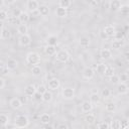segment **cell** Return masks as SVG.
Masks as SVG:
<instances>
[{
  "instance_id": "6da1fadb",
  "label": "cell",
  "mask_w": 129,
  "mask_h": 129,
  "mask_svg": "<svg viewBox=\"0 0 129 129\" xmlns=\"http://www.w3.org/2000/svg\"><path fill=\"white\" fill-rule=\"evenodd\" d=\"M29 125V119L25 116V115H18L15 117L14 120V126L18 129H22L25 128Z\"/></svg>"
},
{
  "instance_id": "7a4b0ae2",
  "label": "cell",
  "mask_w": 129,
  "mask_h": 129,
  "mask_svg": "<svg viewBox=\"0 0 129 129\" xmlns=\"http://www.w3.org/2000/svg\"><path fill=\"white\" fill-rule=\"evenodd\" d=\"M26 61L28 64L33 66H38V63L40 62V55L35 52V51H31L29 53H27L26 55Z\"/></svg>"
},
{
  "instance_id": "3957f363",
  "label": "cell",
  "mask_w": 129,
  "mask_h": 129,
  "mask_svg": "<svg viewBox=\"0 0 129 129\" xmlns=\"http://www.w3.org/2000/svg\"><path fill=\"white\" fill-rule=\"evenodd\" d=\"M55 58L60 61V62H67L70 59V53L68 52V50L66 49H60L56 52L55 54Z\"/></svg>"
},
{
  "instance_id": "277c9868",
  "label": "cell",
  "mask_w": 129,
  "mask_h": 129,
  "mask_svg": "<svg viewBox=\"0 0 129 129\" xmlns=\"http://www.w3.org/2000/svg\"><path fill=\"white\" fill-rule=\"evenodd\" d=\"M61 96L63 99H67V100H70V99H73L75 97V90L73 88H63L62 91H61Z\"/></svg>"
},
{
  "instance_id": "5b68a950",
  "label": "cell",
  "mask_w": 129,
  "mask_h": 129,
  "mask_svg": "<svg viewBox=\"0 0 129 129\" xmlns=\"http://www.w3.org/2000/svg\"><path fill=\"white\" fill-rule=\"evenodd\" d=\"M39 3L36 1V0H29L27 1L26 3V7L27 9L30 11V12H35V11H38V8H39Z\"/></svg>"
},
{
  "instance_id": "8992f818",
  "label": "cell",
  "mask_w": 129,
  "mask_h": 129,
  "mask_svg": "<svg viewBox=\"0 0 129 129\" xmlns=\"http://www.w3.org/2000/svg\"><path fill=\"white\" fill-rule=\"evenodd\" d=\"M95 76V72L91 67H86L83 70V77L86 80H92Z\"/></svg>"
},
{
  "instance_id": "52a82bcc",
  "label": "cell",
  "mask_w": 129,
  "mask_h": 129,
  "mask_svg": "<svg viewBox=\"0 0 129 129\" xmlns=\"http://www.w3.org/2000/svg\"><path fill=\"white\" fill-rule=\"evenodd\" d=\"M31 42V37L30 35L27 33V34H24V35H20L19 37V44L21 46H27L29 45Z\"/></svg>"
},
{
  "instance_id": "ba28073f",
  "label": "cell",
  "mask_w": 129,
  "mask_h": 129,
  "mask_svg": "<svg viewBox=\"0 0 129 129\" xmlns=\"http://www.w3.org/2000/svg\"><path fill=\"white\" fill-rule=\"evenodd\" d=\"M81 109H82V112L89 113V112H91L93 110V103L91 101H89V100L84 101L82 103V105H81Z\"/></svg>"
},
{
  "instance_id": "9c48e42d",
  "label": "cell",
  "mask_w": 129,
  "mask_h": 129,
  "mask_svg": "<svg viewBox=\"0 0 129 129\" xmlns=\"http://www.w3.org/2000/svg\"><path fill=\"white\" fill-rule=\"evenodd\" d=\"M59 86H60V82H59L58 79L54 78V79H51V80L48 81V89L51 90V91L57 90L59 88Z\"/></svg>"
},
{
  "instance_id": "30bf717a",
  "label": "cell",
  "mask_w": 129,
  "mask_h": 129,
  "mask_svg": "<svg viewBox=\"0 0 129 129\" xmlns=\"http://www.w3.org/2000/svg\"><path fill=\"white\" fill-rule=\"evenodd\" d=\"M36 92H37V89L35 88L34 85H28V86H26L25 89H24V94H25L27 97L34 96Z\"/></svg>"
},
{
  "instance_id": "8fae6325",
  "label": "cell",
  "mask_w": 129,
  "mask_h": 129,
  "mask_svg": "<svg viewBox=\"0 0 129 129\" xmlns=\"http://www.w3.org/2000/svg\"><path fill=\"white\" fill-rule=\"evenodd\" d=\"M103 32L107 35L108 38L109 37H114V34L116 32V29H115V27L113 25H107V26H105Z\"/></svg>"
},
{
  "instance_id": "7c38bea8",
  "label": "cell",
  "mask_w": 129,
  "mask_h": 129,
  "mask_svg": "<svg viewBox=\"0 0 129 129\" xmlns=\"http://www.w3.org/2000/svg\"><path fill=\"white\" fill-rule=\"evenodd\" d=\"M121 6H122V3L119 0H113V1L109 2V8L112 11H118V10H120L121 9Z\"/></svg>"
},
{
  "instance_id": "4fadbf2b",
  "label": "cell",
  "mask_w": 129,
  "mask_h": 129,
  "mask_svg": "<svg viewBox=\"0 0 129 129\" xmlns=\"http://www.w3.org/2000/svg\"><path fill=\"white\" fill-rule=\"evenodd\" d=\"M6 67L8 68L9 71H13L18 67V61L14 58H8L6 61Z\"/></svg>"
},
{
  "instance_id": "5bb4252c",
  "label": "cell",
  "mask_w": 129,
  "mask_h": 129,
  "mask_svg": "<svg viewBox=\"0 0 129 129\" xmlns=\"http://www.w3.org/2000/svg\"><path fill=\"white\" fill-rule=\"evenodd\" d=\"M117 92L120 95H125L128 92V87L125 83H120L117 85Z\"/></svg>"
},
{
  "instance_id": "9a60e30c",
  "label": "cell",
  "mask_w": 129,
  "mask_h": 129,
  "mask_svg": "<svg viewBox=\"0 0 129 129\" xmlns=\"http://www.w3.org/2000/svg\"><path fill=\"white\" fill-rule=\"evenodd\" d=\"M10 106H11V108L17 110V109H20L21 108L22 103H21V101L18 98H13V99L10 100Z\"/></svg>"
},
{
  "instance_id": "2e32d148",
  "label": "cell",
  "mask_w": 129,
  "mask_h": 129,
  "mask_svg": "<svg viewBox=\"0 0 129 129\" xmlns=\"http://www.w3.org/2000/svg\"><path fill=\"white\" fill-rule=\"evenodd\" d=\"M100 56H101V58H103V59H109V58L112 56V52H111V50L108 49V48H103V49L100 51Z\"/></svg>"
},
{
  "instance_id": "e0dca14e",
  "label": "cell",
  "mask_w": 129,
  "mask_h": 129,
  "mask_svg": "<svg viewBox=\"0 0 129 129\" xmlns=\"http://www.w3.org/2000/svg\"><path fill=\"white\" fill-rule=\"evenodd\" d=\"M38 13H39L41 16H46V15H48V13H49V8H48V6H46V5H44V4L40 5L39 8H38Z\"/></svg>"
},
{
  "instance_id": "ac0fdd59",
  "label": "cell",
  "mask_w": 129,
  "mask_h": 129,
  "mask_svg": "<svg viewBox=\"0 0 129 129\" xmlns=\"http://www.w3.org/2000/svg\"><path fill=\"white\" fill-rule=\"evenodd\" d=\"M55 14H56V16H58L60 18H63V17L68 16V10L64 9V8H61V7H57L56 10H55Z\"/></svg>"
},
{
  "instance_id": "d6986e66",
  "label": "cell",
  "mask_w": 129,
  "mask_h": 129,
  "mask_svg": "<svg viewBox=\"0 0 129 129\" xmlns=\"http://www.w3.org/2000/svg\"><path fill=\"white\" fill-rule=\"evenodd\" d=\"M44 52L46 53V54H48V55H54V54H56V49H55V46H53V45H46L45 47H44Z\"/></svg>"
},
{
  "instance_id": "ffe728a7",
  "label": "cell",
  "mask_w": 129,
  "mask_h": 129,
  "mask_svg": "<svg viewBox=\"0 0 129 129\" xmlns=\"http://www.w3.org/2000/svg\"><path fill=\"white\" fill-rule=\"evenodd\" d=\"M17 32H18L20 35L27 34V32H28V27H27L24 23H21V24H19L18 27H17Z\"/></svg>"
},
{
  "instance_id": "44dd1931",
  "label": "cell",
  "mask_w": 129,
  "mask_h": 129,
  "mask_svg": "<svg viewBox=\"0 0 129 129\" xmlns=\"http://www.w3.org/2000/svg\"><path fill=\"white\" fill-rule=\"evenodd\" d=\"M0 37L1 39H8L10 37V31L5 28L4 26L1 27V31H0Z\"/></svg>"
},
{
  "instance_id": "7402d4cb",
  "label": "cell",
  "mask_w": 129,
  "mask_h": 129,
  "mask_svg": "<svg viewBox=\"0 0 129 129\" xmlns=\"http://www.w3.org/2000/svg\"><path fill=\"white\" fill-rule=\"evenodd\" d=\"M79 42H80L81 46H83V47H87V46L90 45L91 39H90V37H88V36H82V37L80 38Z\"/></svg>"
},
{
  "instance_id": "603a6c76",
  "label": "cell",
  "mask_w": 129,
  "mask_h": 129,
  "mask_svg": "<svg viewBox=\"0 0 129 129\" xmlns=\"http://www.w3.org/2000/svg\"><path fill=\"white\" fill-rule=\"evenodd\" d=\"M0 123H1V126L2 127H6L8 125V123H9V117L6 114L2 113L0 115Z\"/></svg>"
},
{
  "instance_id": "cb8c5ba5",
  "label": "cell",
  "mask_w": 129,
  "mask_h": 129,
  "mask_svg": "<svg viewBox=\"0 0 129 129\" xmlns=\"http://www.w3.org/2000/svg\"><path fill=\"white\" fill-rule=\"evenodd\" d=\"M111 129H121V120L119 119H113L110 123Z\"/></svg>"
},
{
  "instance_id": "d4e9b609",
  "label": "cell",
  "mask_w": 129,
  "mask_h": 129,
  "mask_svg": "<svg viewBox=\"0 0 129 129\" xmlns=\"http://www.w3.org/2000/svg\"><path fill=\"white\" fill-rule=\"evenodd\" d=\"M49 121H50V116L47 113L41 114V116H40V123L41 124H43V125L49 124Z\"/></svg>"
},
{
  "instance_id": "484cf974",
  "label": "cell",
  "mask_w": 129,
  "mask_h": 129,
  "mask_svg": "<svg viewBox=\"0 0 129 129\" xmlns=\"http://www.w3.org/2000/svg\"><path fill=\"white\" fill-rule=\"evenodd\" d=\"M46 42L48 45H53L55 46V44L57 43V37L55 35H49L46 39Z\"/></svg>"
},
{
  "instance_id": "4316f807",
  "label": "cell",
  "mask_w": 129,
  "mask_h": 129,
  "mask_svg": "<svg viewBox=\"0 0 129 129\" xmlns=\"http://www.w3.org/2000/svg\"><path fill=\"white\" fill-rule=\"evenodd\" d=\"M107 78H111L112 76H114L115 75V71H114V68L112 67V66H107V69H106V71H105V74H104Z\"/></svg>"
},
{
  "instance_id": "83f0119b",
  "label": "cell",
  "mask_w": 129,
  "mask_h": 129,
  "mask_svg": "<svg viewBox=\"0 0 129 129\" xmlns=\"http://www.w3.org/2000/svg\"><path fill=\"white\" fill-rule=\"evenodd\" d=\"M18 19H19V22H21V23H25V22H27V21L29 20V15H28L27 12L22 11V13H21L20 16L18 17Z\"/></svg>"
},
{
  "instance_id": "f1b7e54d",
  "label": "cell",
  "mask_w": 129,
  "mask_h": 129,
  "mask_svg": "<svg viewBox=\"0 0 129 129\" xmlns=\"http://www.w3.org/2000/svg\"><path fill=\"white\" fill-rule=\"evenodd\" d=\"M107 69V66L105 63H98L97 67H96V72L98 74H105V71Z\"/></svg>"
},
{
  "instance_id": "f546056e",
  "label": "cell",
  "mask_w": 129,
  "mask_h": 129,
  "mask_svg": "<svg viewBox=\"0 0 129 129\" xmlns=\"http://www.w3.org/2000/svg\"><path fill=\"white\" fill-rule=\"evenodd\" d=\"M51 100H52V94H51V92L46 91V92L42 95V101L48 103V102H50Z\"/></svg>"
},
{
  "instance_id": "4dcf8cb0",
  "label": "cell",
  "mask_w": 129,
  "mask_h": 129,
  "mask_svg": "<svg viewBox=\"0 0 129 129\" xmlns=\"http://www.w3.org/2000/svg\"><path fill=\"white\" fill-rule=\"evenodd\" d=\"M72 4V1L70 0H60L58 2V7H61V8H64V9H68Z\"/></svg>"
},
{
  "instance_id": "1f68e13d",
  "label": "cell",
  "mask_w": 129,
  "mask_h": 129,
  "mask_svg": "<svg viewBox=\"0 0 129 129\" xmlns=\"http://www.w3.org/2000/svg\"><path fill=\"white\" fill-rule=\"evenodd\" d=\"M124 45V40H114L112 42V47L114 49H119Z\"/></svg>"
},
{
  "instance_id": "d6a6232c",
  "label": "cell",
  "mask_w": 129,
  "mask_h": 129,
  "mask_svg": "<svg viewBox=\"0 0 129 129\" xmlns=\"http://www.w3.org/2000/svg\"><path fill=\"white\" fill-rule=\"evenodd\" d=\"M31 73L33 76L37 77V76H40L41 75V68L39 66H33L31 68Z\"/></svg>"
},
{
  "instance_id": "836d02e7",
  "label": "cell",
  "mask_w": 129,
  "mask_h": 129,
  "mask_svg": "<svg viewBox=\"0 0 129 129\" xmlns=\"http://www.w3.org/2000/svg\"><path fill=\"white\" fill-rule=\"evenodd\" d=\"M85 121L88 124H93L96 121V117H95L94 114H87L86 117H85Z\"/></svg>"
},
{
  "instance_id": "e575fe53",
  "label": "cell",
  "mask_w": 129,
  "mask_h": 129,
  "mask_svg": "<svg viewBox=\"0 0 129 129\" xmlns=\"http://www.w3.org/2000/svg\"><path fill=\"white\" fill-rule=\"evenodd\" d=\"M90 101L93 103V104H97L100 102V96L98 95V93H93L90 97Z\"/></svg>"
},
{
  "instance_id": "d590c367",
  "label": "cell",
  "mask_w": 129,
  "mask_h": 129,
  "mask_svg": "<svg viewBox=\"0 0 129 129\" xmlns=\"http://www.w3.org/2000/svg\"><path fill=\"white\" fill-rule=\"evenodd\" d=\"M8 72H9V70L6 67V63H4L3 61H1V64H0V73H1V75L2 76H5V75L8 74Z\"/></svg>"
},
{
  "instance_id": "8d00e7d4",
  "label": "cell",
  "mask_w": 129,
  "mask_h": 129,
  "mask_svg": "<svg viewBox=\"0 0 129 129\" xmlns=\"http://www.w3.org/2000/svg\"><path fill=\"white\" fill-rule=\"evenodd\" d=\"M110 82H111L113 85H118V84L121 83V82H120V77L115 74L114 76H112V77L110 78Z\"/></svg>"
},
{
  "instance_id": "74e56055",
  "label": "cell",
  "mask_w": 129,
  "mask_h": 129,
  "mask_svg": "<svg viewBox=\"0 0 129 129\" xmlns=\"http://www.w3.org/2000/svg\"><path fill=\"white\" fill-rule=\"evenodd\" d=\"M115 110H116V104L115 103L106 104V111L107 112H115Z\"/></svg>"
},
{
  "instance_id": "f35d334b",
  "label": "cell",
  "mask_w": 129,
  "mask_h": 129,
  "mask_svg": "<svg viewBox=\"0 0 129 129\" xmlns=\"http://www.w3.org/2000/svg\"><path fill=\"white\" fill-rule=\"evenodd\" d=\"M7 19H9V18H8V13H7V11H5L4 9H1V10H0V20L3 22V21H5V20H7Z\"/></svg>"
},
{
  "instance_id": "ab89813d",
  "label": "cell",
  "mask_w": 129,
  "mask_h": 129,
  "mask_svg": "<svg viewBox=\"0 0 129 129\" xmlns=\"http://www.w3.org/2000/svg\"><path fill=\"white\" fill-rule=\"evenodd\" d=\"M114 38H115V40H123V38H124V32L119 31V30H116V32L114 34Z\"/></svg>"
},
{
  "instance_id": "60d3db41",
  "label": "cell",
  "mask_w": 129,
  "mask_h": 129,
  "mask_svg": "<svg viewBox=\"0 0 129 129\" xmlns=\"http://www.w3.org/2000/svg\"><path fill=\"white\" fill-rule=\"evenodd\" d=\"M120 12L123 15H129V5H127V4L122 5L121 9H120Z\"/></svg>"
},
{
  "instance_id": "b9f144b4",
  "label": "cell",
  "mask_w": 129,
  "mask_h": 129,
  "mask_svg": "<svg viewBox=\"0 0 129 129\" xmlns=\"http://www.w3.org/2000/svg\"><path fill=\"white\" fill-rule=\"evenodd\" d=\"M101 95H102V97H103L104 99L109 98L110 95H111V91H110L109 89H103L102 92H101Z\"/></svg>"
},
{
  "instance_id": "7bdbcfd3",
  "label": "cell",
  "mask_w": 129,
  "mask_h": 129,
  "mask_svg": "<svg viewBox=\"0 0 129 129\" xmlns=\"http://www.w3.org/2000/svg\"><path fill=\"white\" fill-rule=\"evenodd\" d=\"M109 124L107 122H100L98 125H97V128L98 129H109Z\"/></svg>"
},
{
  "instance_id": "ee69618b",
  "label": "cell",
  "mask_w": 129,
  "mask_h": 129,
  "mask_svg": "<svg viewBox=\"0 0 129 129\" xmlns=\"http://www.w3.org/2000/svg\"><path fill=\"white\" fill-rule=\"evenodd\" d=\"M21 13H22V11H21L19 8H14L13 11H12V16L15 17V18H18Z\"/></svg>"
},
{
  "instance_id": "f6af8a7d",
  "label": "cell",
  "mask_w": 129,
  "mask_h": 129,
  "mask_svg": "<svg viewBox=\"0 0 129 129\" xmlns=\"http://www.w3.org/2000/svg\"><path fill=\"white\" fill-rule=\"evenodd\" d=\"M129 126V121L127 119L121 120V129H127Z\"/></svg>"
},
{
  "instance_id": "bcb514c9",
  "label": "cell",
  "mask_w": 129,
  "mask_h": 129,
  "mask_svg": "<svg viewBox=\"0 0 129 129\" xmlns=\"http://www.w3.org/2000/svg\"><path fill=\"white\" fill-rule=\"evenodd\" d=\"M46 91H47V90H46V87H45L44 85H39V86H38V88H37V92H38V93H40L41 95H43Z\"/></svg>"
},
{
  "instance_id": "7dc6e473",
  "label": "cell",
  "mask_w": 129,
  "mask_h": 129,
  "mask_svg": "<svg viewBox=\"0 0 129 129\" xmlns=\"http://www.w3.org/2000/svg\"><path fill=\"white\" fill-rule=\"evenodd\" d=\"M119 77H120V82H121V83H125L126 81H128V78H129L126 73L121 74V76H119Z\"/></svg>"
},
{
  "instance_id": "c3c4849f",
  "label": "cell",
  "mask_w": 129,
  "mask_h": 129,
  "mask_svg": "<svg viewBox=\"0 0 129 129\" xmlns=\"http://www.w3.org/2000/svg\"><path fill=\"white\" fill-rule=\"evenodd\" d=\"M4 88H5V80L1 77V78H0V89L2 90V89H4Z\"/></svg>"
},
{
  "instance_id": "681fc988",
  "label": "cell",
  "mask_w": 129,
  "mask_h": 129,
  "mask_svg": "<svg viewBox=\"0 0 129 129\" xmlns=\"http://www.w3.org/2000/svg\"><path fill=\"white\" fill-rule=\"evenodd\" d=\"M34 98H35V100H37V101H39V100H42V95H41L40 93L36 92V93H35V95H34Z\"/></svg>"
},
{
  "instance_id": "f907efd6",
  "label": "cell",
  "mask_w": 129,
  "mask_h": 129,
  "mask_svg": "<svg viewBox=\"0 0 129 129\" xmlns=\"http://www.w3.org/2000/svg\"><path fill=\"white\" fill-rule=\"evenodd\" d=\"M57 129H69V128H68L67 124H64V123H60V124H58Z\"/></svg>"
},
{
  "instance_id": "816d5d0a",
  "label": "cell",
  "mask_w": 129,
  "mask_h": 129,
  "mask_svg": "<svg viewBox=\"0 0 129 129\" xmlns=\"http://www.w3.org/2000/svg\"><path fill=\"white\" fill-rule=\"evenodd\" d=\"M123 56H124V58L129 62V50L125 51V52H124V54H123Z\"/></svg>"
},
{
  "instance_id": "f5cc1de1",
  "label": "cell",
  "mask_w": 129,
  "mask_h": 129,
  "mask_svg": "<svg viewBox=\"0 0 129 129\" xmlns=\"http://www.w3.org/2000/svg\"><path fill=\"white\" fill-rule=\"evenodd\" d=\"M42 129H54V128H53L52 125H50V124H46V125H43Z\"/></svg>"
},
{
  "instance_id": "db71d44e",
  "label": "cell",
  "mask_w": 129,
  "mask_h": 129,
  "mask_svg": "<svg viewBox=\"0 0 129 129\" xmlns=\"http://www.w3.org/2000/svg\"><path fill=\"white\" fill-rule=\"evenodd\" d=\"M90 4L91 5H94V6H98L99 5V1H91Z\"/></svg>"
},
{
  "instance_id": "11a10c76",
  "label": "cell",
  "mask_w": 129,
  "mask_h": 129,
  "mask_svg": "<svg viewBox=\"0 0 129 129\" xmlns=\"http://www.w3.org/2000/svg\"><path fill=\"white\" fill-rule=\"evenodd\" d=\"M101 35H102V37H103V38H108V37H107V35H106L104 32H101Z\"/></svg>"
},
{
  "instance_id": "9f6ffc18",
  "label": "cell",
  "mask_w": 129,
  "mask_h": 129,
  "mask_svg": "<svg viewBox=\"0 0 129 129\" xmlns=\"http://www.w3.org/2000/svg\"><path fill=\"white\" fill-rule=\"evenodd\" d=\"M128 28H129V26L128 25H125V29H128Z\"/></svg>"
},
{
  "instance_id": "6f0895ef",
  "label": "cell",
  "mask_w": 129,
  "mask_h": 129,
  "mask_svg": "<svg viewBox=\"0 0 129 129\" xmlns=\"http://www.w3.org/2000/svg\"><path fill=\"white\" fill-rule=\"evenodd\" d=\"M89 129H95V128H93V127H91V128H89Z\"/></svg>"
}]
</instances>
